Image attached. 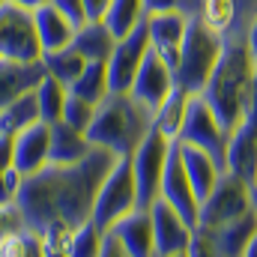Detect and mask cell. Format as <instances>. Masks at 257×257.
I'll use <instances>...</instances> for the list:
<instances>
[{
  "instance_id": "33",
  "label": "cell",
  "mask_w": 257,
  "mask_h": 257,
  "mask_svg": "<svg viewBox=\"0 0 257 257\" xmlns=\"http://www.w3.org/2000/svg\"><path fill=\"white\" fill-rule=\"evenodd\" d=\"M0 257H42V239L33 230L12 233L0 239Z\"/></svg>"
},
{
  "instance_id": "32",
  "label": "cell",
  "mask_w": 257,
  "mask_h": 257,
  "mask_svg": "<svg viewBox=\"0 0 257 257\" xmlns=\"http://www.w3.org/2000/svg\"><path fill=\"white\" fill-rule=\"evenodd\" d=\"M102 242H105V233H102L93 221H84V224H78L75 233H72L69 257H99L102 254Z\"/></svg>"
},
{
  "instance_id": "36",
  "label": "cell",
  "mask_w": 257,
  "mask_h": 257,
  "mask_svg": "<svg viewBox=\"0 0 257 257\" xmlns=\"http://www.w3.org/2000/svg\"><path fill=\"white\" fill-rule=\"evenodd\" d=\"M60 15H66L75 27H81V24H87L90 21V15H87V6H84V0H48Z\"/></svg>"
},
{
  "instance_id": "45",
  "label": "cell",
  "mask_w": 257,
  "mask_h": 257,
  "mask_svg": "<svg viewBox=\"0 0 257 257\" xmlns=\"http://www.w3.org/2000/svg\"><path fill=\"white\" fill-rule=\"evenodd\" d=\"M242 257H257V233L248 239V245H245V251H242Z\"/></svg>"
},
{
  "instance_id": "46",
  "label": "cell",
  "mask_w": 257,
  "mask_h": 257,
  "mask_svg": "<svg viewBox=\"0 0 257 257\" xmlns=\"http://www.w3.org/2000/svg\"><path fill=\"white\" fill-rule=\"evenodd\" d=\"M251 212H254V218H257V186H251Z\"/></svg>"
},
{
  "instance_id": "30",
  "label": "cell",
  "mask_w": 257,
  "mask_h": 257,
  "mask_svg": "<svg viewBox=\"0 0 257 257\" xmlns=\"http://www.w3.org/2000/svg\"><path fill=\"white\" fill-rule=\"evenodd\" d=\"M42 66H45V75H51L54 81H60L63 87H72V81L84 72L87 60L69 45L63 51H54V54H45L42 57Z\"/></svg>"
},
{
  "instance_id": "47",
  "label": "cell",
  "mask_w": 257,
  "mask_h": 257,
  "mask_svg": "<svg viewBox=\"0 0 257 257\" xmlns=\"http://www.w3.org/2000/svg\"><path fill=\"white\" fill-rule=\"evenodd\" d=\"M3 3H6V0H0V6H3Z\"/></svg>"
},
{
  "instance_id": "38",
  "label": "cell",
  "mask_w": 257,
  "mask_h": 257,
  "mask_svg": "<svg viewBox=\"0 0 257 257\" xmlns=\"http://www.w3.org/2000/svg\"><path fill=\"white\" fill-rule=\"evenodd\" d=\"M186 257H224V254L215 248V242H212L203 230H197V227H194V236H192V242H189Z\"/></svg>"
},
{
  "instance_id": "34",
  "label": "cell",
  "mask_w": 257,
  "mask_h": 257,
  "mask_svg": "<svg viewBox=\"0 0 257 257\" xmlns=\"http://www.w3.org/2000/svg\"><path fill=\"white\" fill-rule=\"evenodd\" d=\"M93 117H96V105H90V102H84V99H78V96L69 93L66 108H63V120H60V123L72 126L75 132H81V135H87Z\"/></svg>"
},
{
  "instance_id": "6",
  "label": "cell",
  "mask_w": 257,
  "mask_h": 257,
  "mask_svg": "<svg viewBox=\"0 0 257 257\" xmlns=\"http://www.w3.org/2000/svg\"><path fill=\"white\" fill-rule=\"evenodd\" d=\"M171 138H165L159 128H150V135L138 144L132 153V174H135V189H138V206H153L162 192V177L165 165L171 156Z\"/></svg>"
},
{
  "instance_id": "16",
  "label": "cell",
  "mask_w": 257,
  "mask_h": 257,
  "mask_svg": "<svg viewBox=\"0 0 257 257\" xmlns=\"http://www.w3.org/2000/svg\"><path fill=\"white\" fill-rule=\"evenodd\" d=\"M51 165V126L33 123L30 128L15 135V162L12 168L21 177H33Z\"/></svg>"
},
{
  "instance_id": "40",
  "label": "cell",
  "mask_w": 257,
  "mask_h": 257,
  "mask_svg": "<svg viewBox=\"0 0 257 257\" xmlns=\"http://www.w3.org/2000/svg\"><path fill=\"white\" fill-rule=\"evenodd\" d=\"M245 126L257 128V72H254V81H251V93H248V102H245V117H242Z\"/></svg>"
},
{
  "instance_id": "23",
  "label": "cell",
  "mask_w": 257,
  "mask_h": 257,
  "mask_svg": "<svg viewBox=\"0 0 257 257\" xmlns=\"http://www.w3.org/2000/svg\"><path fill=\"white\" fill-rule=\"evenodd\" d=\"M90 150H93V144L87 141V135L75 132V128L66 126V123H54L51 126V165L54 168L78 165Z\"/></svg>"
},
{
  "instance_id": "20",
  "label": "cell",
  "mask_w": 257,
  "mask_h": 257,
  "mask_svg": "<svg viewBox=\"0 0 257 257\" xmlns=\"http://www.w3.org/2000/svg\"><path fill=\"white\" fill-rule=\"evenodd\" d=\"M33 18H36V33H39L42 57H45V54H54V51H63V48L72 45L78 27H75L66 15H60L51 3L39 6V9L33 12Z\"/></svg>"
},
{
  "instance_id": "9",
  "label": "cell",
  "mask_w": 257,
  "mask_h": 257,
  "mask_svg": "<svg viewBox=\"0 0 257 257\" xmlns=\"http://www.w3.org/2000/svg\"><path fill=\"white\" fill-rule=\"evenodd\" d=\"M227 138H230V132L218 123V117L212 114V108L206 105V99H203V96H192L177 141H180V144H189V147H197V150H203V153H209V156L224 168Z\"/></svg>"
},
{
  "instance_id": "4",
  "label": "cell",
  "mask_w": 257,
  "mask_h": 257,
  "mask_svg": "<svg viewBox=\"0 0 257 257\" xmlns=\"http://www.w3.org/2000/svg\"><path fill=\"white\" fill-rule=\"evenodd\" d=\"M221 45H224V39L218 33H212L206 24L192 18L186 39H183V48H180V63L174 69L177 87L186 90L189 96H200L218 57H221Z\"/></svg>"
},
{
  "instance_id": "11",
  "label": "cell",
  "mask_w": 257,
  "mask_h": 257,
  "mask_svg": "<svg viewBox=\"0 0 257 257\" xmlns=\"http://www.w3.org/2000/svg\"><path fill=\"white\" fill-rule=\"evenodd\" d=\"M150 218H153V245L156 257H177L189 251V242L194 236V227L162 197L153 200L150 206Z\"/></svg>"
},
{
  "instance_id": "24",
  "label": "cell",
  "mask_w": 257,
  "mask_h": 257,
  "mask_svg": "<svg viewBox=\"0 0 257 257\" xmlns=\"http://www.w3.org/2000/svg\"><path fill=\"white\" fill-rule=\"evenodd\" d=\"M114 42H117V36L105 27V21H87L75 30L72 48L87 63H93V60H108L111 51H114Z\"/></svg>"
},
{
  "instance_id": "25",
  "label": "cell",
  "mask_w": 257,
  "mask_h": 257,
  "mask_svg": "<svg viewBox=\"0 0 257 257\" xmlns=\"http://www.w3.org/2000/svg\"><path fill=\"white\" fill-rule=\"evenodd\" d=\"M72 96L90 102V105H99L108 93H111V84H108V60H93V63L84 66V72L72 81L69 87Z\"/></svg>"
},
{
  "instance_id": "29",
  "label": "cell",
  "mask_w": 257,
  "mask_h": 257,
  "mask_svg": "<svg viewBox=\"0 0 257 257\" xmlns=\"http://www.w3.org/2000/svg\"><path fill=\"white\" fill-rule=\"evenodd\" d=\"M33 123H42V120H39L36 93H24L21 99L9 102V105L0 111V132H6V135H18V132L30 128Z\"/></svg>"
},
{
  "instance_id": "41",
  "label": "cell",
  "mask_w": 257,
  "mask_h": 257,
  "mask_svg": "<svg viewBox=\"0 0 257 257\" xmlns=\"http://www.w3.org/2000/svg\"><path fill=\"white\" fill-rule=\"evenodd\" d=\"M99 257H128L126 254V248L111 236V233H105V242H102V254Z\"/></svg>"
},
{
  "instance_id": "7",
  "label": "cell",
  "mask_w": 257,
  "mask_h": 257,
  "mask_svg": "<svg viewBox=\"0 0 257 257\" xmlns=\"http://www.w3.org/2000/svg\"><path fill=\"white\" fill-rule=\"evenodd\" d=\"M0 60H18V63L42 60L36 18L30 9L12 6V3L0 6Z\"/></svg>"
},
{
  "instance_id": "48",
  "label": "cell",
  "mask_w": 257,
  "mask_h": 257,
  "mask_svg": "<svg viewBox=\"0 0 257 257\" xmlns=\"http://www.w3.org/2000/svg\"><path fill=\"white\" fill-rule=\"evenodd\" d=\"M177 257H186V254H177Z\"/></svg>"
},
{
  "instance_id": "43",
  "label": "cell",
  "mask_w": 257,
  "mask_h": 257,
  "mask_svg": "<svg viewBox=\"0 0 257 257\" xmlns=\"http://www.w3.org/2000/svg\"><path fill=\"white\" fill-rule=\"evenodd\" d=\"M245 42H248V51H251V57H254V63H257V15L251 18V24L245 30Z\"/></svg>"
},
{
  "instance_id": "5",
  "label": "cell",
  "mask_w": 257,
  "mask_h": 257,
  "mask_svg": "<svg viewBox=\"0 0 257 257\" xmlns=\"http://www.w3.org/2000/svg\"><path fill=\"white\" fill-rule=\"evenodd\" d=\"M135 206H138V189H135V174H132V156H120L114 162V168L108 171L105 183L99 186L90 221L102 233H108L120 218H126Z\"/></svg>"
},
{
  "instance_id": "12",
  "label": "cell",
  "mask_w": 257,
  "mask_h": 257,
  "mask_svg": "<svg viewBox=\"0 0 257 257\" xmlns=\"http://www.w3.org/2000/svg\"><path fill=\"white\" fill-rule=\"evenodd\" d=\"M174 87H177L174 69H171V66L165 63L153 48H150L147 60L141 63L138 75H135V84H132L128 96H132L135 102H141L150 114H156V111L162 108V102L174 93Z\"/></svg>"
},
{
  "instance_id": "13",
  "label": "cell",
  "mask_w": 257,
  "mask_h": 257,
  "mask_svg": "<svg viewBox=\"0 0 257 257\" xmlns=\"http://www.w3.org/2000/svg\"><path fill=\"white\" fill-rule=\"evenodd\" d=\"M159 197L165 203H171L192 227H197V212H200V203L194 197V189L189 183V174L183 168V156H180V144L174 141L171 144V156H168V165H165V177H162V192Z\"/></svg>"
},
{
  "instance_id": "35",
  "label": "cell",
  "mask_w": 257,
  "mask_h": 257,
  "mask_svg": "<svg viewBox=\"0 0 257 257\" xmlns=\"http://www.w3.org/2000/svg\"><path fill=\"white\" fill-rule=\"evenodd\" d=\"M21 230H30L18 203H0V239L12 236V233H21Z\"/></svg>"
},
{
  "instance_id": "31",
  "label": "cell",
  "mask_w": 257,
  "mask_h": 257,
  "mask_svg": "<svg viewBox=\"0 0 257 257\" xmlns=\"http://www.w3.org/2000/svg\"><path fill=\"white\" fill-rule=\"evenodd\" d=\"M72 233H75L72 224H66V221H51V224L39 233V239H42V257H69Z\"/></svg>"
},
{
  "instance_id": "37",
  "label": "cell",
  "mask_w": 257,
  "mask_h": 257,
  "mask_svg": "<svg viewBox=\"0 0 257 257\" xmlns=\"http://www.w3.org/2000/svg\"><path fill=\"white\" fill-rule=\"evenodd\" d=\"M21 183H24V177L15 168L0 171V203H15V197L21 192Z\"/></svg>"
},
{
  "instance_id": "15",
  "label": "cell",
  "mask_w": 257,
  "mask_h": 257,
  "mask_svg": "<svg viewBox=\"0 0 257 257\" xmlns=\"http://www.w3.org/2000/svg\"><path fill=\"white\" fill-rule=\"evenodd\" d=\"M189 15L183 12H150L147 15V33H150V48L171 66L177 69L180 63V48L189 30Z\"/></svg>"
},
{
  "instance_id": "26",
  "label": "cell",
  "mask_w": 257,
  "mask_h": 257,
  "mask_svg": "<svg viewBox=\"0 0 257 257\" xmlns=\"http://www.w3.org/2000/svg\"><path fill=\"white\" fill-rule=\"evenodd\" d=\"M102 21L120 39V36L132 33L138 24L147 21V3L144 0H111L108 9H105V15H102Z\"/></svg>"
},
{
  "instance_id": "17",
  "label": "cell",
  "mask_w": 257,
  "mask_h": 257,
  "mask_svg": "<svg viewBox=\"0 0 257 257\" xmlns=\"http://www.w3.org/2000/svg\"><path fill=\"white\" fill-rule=\"evenodd\" d=\"M224 171L245 186H257V128L239 126L227 138V156H224Z\"/></svg>"
},
{
  "instance_id": "44",
  "label": "cell",
  "mask_w": 257,
  "mask_h": 257,
  "mask_svg": "<svg viewBox=\"0 0 257 257\" xmlns=\"http://www.w3.org/2000/svg\"><path fill=\"white\" fill-rule=\"evenodd\" d=\"M6 3H12V6H21V9H30V12H36L39 6H45L48 0H6Z\"/></svg>"
},
{
  "instance_id": "1",
  "label": "cell",
  "mask_w": 257,
  "mask_h": 257,
  "mask_svg": "<svg viewBox=\"0 0 257 257\" xmlns=\"http://www.w3.org/2000/svg\"><path fill=\"white\" fill-rule=\"evenodd\" d=\"M117 159L120 156L93 147L78 165H69V168L48 165L45 171L24 177L15 203H18L27 227L33 233H42L51 221H66L72 227L90 221L99 186L105 183V177Z\"/></svg>"
},
{
  "instance_id": "28",
  "label": "cell",
  "mask_w": 257,
  "mask_h": 257,
  "mask_svg": "<svg viewBox=\"0 0 257 257\" xmlns=\"http://www.w3.org/2000/svg\"><path fill=\"white\" fill-rule=\"evenodd\" d=\"M189 93L186 90H180V87H174V93L162 102V108L153 114V128H159L165 138H171V141H177V135H180V126H183V120H186V108H189Z\"/></svg>"
},
{
  "instance_id": "2",
  "label": "cell",
  "mask_w": 257,
  "mask_h": 257,
  "mask_svg": "<svg viewBox=\"0 0 257 257\" xmlns=\"http://www.w3.org/2000/svg\"><path fill=\"white\" fill-rule=\"evenodd\" d=\"M221 39H224L221 57H218L200 96L206 99V105L212 108L218 123L227 132H233L245 117V102L251 93L257 63L248 51L245 36H221Z\"/></svg>"
},
{
  "instance_id": "19",
  "label": "cell",
  "mask_w": 257,
  "mask_h": 257,
  "mask_svg": "<svg viewBox=\"0 0 257 257\" xmlns=\"http://www.w3.org/2000/svg\"><path fill=\"white\" fill-rule=\"evenodd\" d=\"M45 78V66L39 63H18V60H0V111L21 99L24 93H33L36 84Z\"/></svg>"
},
{
  "instance_id": "14",
  "label": "cell",
  "mask_w": 257,
  "mask_h": 257,
  "mask_svg": "<svg viewBox=\"0 0 257 257\" xmlns=\"http://www.w3.org/2000/svg\"><path fill=\"white\" fill-rule=\"evenodd\" d=\"M257 15V0H203L197 21L218 36H245Z\"/></svg>"
},
{
  "instance_id": "8",
  "label": "cell",
  "mask_w": 257,
  "mask_h": 257,
  "mask_svg": "<svg viewBox=\"0 0 257 257\" xmlns=\"http://www.w3.org/2000/svg\"><path fill=\"white\" fill-rule=\"evenodd\" d=\"M248 209H251V186H245L242 180H236L224 171L218 177V183L212 186V192L200 200L197 227L200 230H215V227L245 215Z\"/></svg>"
},
{
  "instance_id": "21",
  "label": "cell",
  "mask_w": 257,
  "mask_h": 257,
  "mask_svg": "<svg viewBox=\"0 0 257 257\" xmlns=\"http://www.w3.org/2000/svg\"><path fill=\"white\" fill-rule=\"evenodd\" d=\"M177 144H180V141H177ZM180 156H183V168H186V174H189L194 197H197V203H200L206 194L212 192V186L218 183V177L224 174V168H221L209 153H203V150H197V147H189V144H180Z\"/></svg>"
},
{
  "instance_id": "3",
  "label": "cell",
  "mask_w": 257,
  "mask_h": 257,
  "mask_svg": "<svg viewBox=\"0 0 257 257\" xmlns=\"http://www.w3.org/2000/svg\"><path fill=\"white\" fill-rule=\"evenodd\" d=\"M153 114L128 93H108L96 105V117L87 128V141L114 156H132L150 135Z\"/></svg>"
},
{
  "instance_id": "10",
  "label": "cell",
  "mask_w": 257,
  "mask_h": 257,
  "mask_svg": "<svg viewBox=\"0 0 257 257\" xmlns=\"http://www.w3.org/2000/svg\"><path fill=\"white\" fill-rule=\"evenodd\" d=\"M150 54V33H147V21L138 24L132 33L120 36L114 42V51L108 57V84H111V93H128L132 84H135V75L141 63L147 60Z\"/></svg>"
},
{
  "instance_id": "27",
  "label": "cell",
  "mask_w": 257,
  "mask_h": 257,
  "mask_svg": "<svg viewBox=\"0 0 257 257\" xmlns=\"http://www.w3.org/2000/svg\"><path fill=\"white\" fill-rule=\"evenodd\" d=\"M36 105H39V120L54 126L63 120V108L66 99H69V87H63L60 81H54L51 75H45L39 84H36Z\"/></svg>"
},
{
  "instance_id": "42",
  "label": "cell",
  "mask_w": 257,
  "mask_h": 257,
  "mask_svg": "<svg viewBox=\"0 0 257 257\" xmlns=\"http://www.w3.org/2000/svg\"><path fill=\"white\" fill-rule=\"evenodd\" d=\"M108 3H111V0H84V6H87V15H90V21H102V15H105Z\"/></svg>"
},
{
  "instance_id": "22",
  "label": "cell",
  "mask_w": 257,
  "mask_h": 257,
  "mask_svg": "<svg viewBox=\"0 0 257 257\" xmlns=\"http://www.w3.org/2000/svg\"><path fill=\"white\" fill-rule=\"evenodd\" d=\"M203 233L215 242V248L224 257H242L248 239L257 233V218H254V212L248 209L245 215H239V218H233V221H227V224H221L215 230H203Z\"/></svg>"
},
{
  "instance_id": "39",
  "label": "cell",
  "mask_w": 257,
  "mask_h": 257,
  "mask_svg": "<svg viewBox=\"0 0 257 257\" xmlns=\"http://www.w3.org/2000/svg\"><path fill=\"white\" fill-rule=\"evenodd\" d=\"M15 162V135L0 132V171H9Z\"/></svg>"
},
{
  "instance_id": "18",
  "label": "cell",
  "mask_w": 257,
  "mask_h": 257,
  "mask_svg": "<svg viewBox=\"0 0 257 257\" xmlns=\"http://www.w3.org/2000/svg\"><path fill=\"white\" fill-rule=\"evenodd\" d=\"M128 257H156V245H153V218L147 206H135L126 218H120L111 230H108Z\"/></svg>"
}]
</instances>
